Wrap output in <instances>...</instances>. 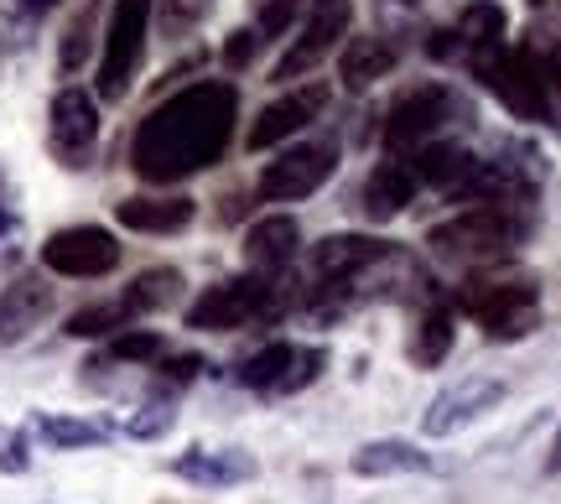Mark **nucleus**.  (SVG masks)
<instances>
[{
	"instance_id": "obj_12",
	"label": "nucleus",
	"mask_w": 561,
	"mask_h": 504,
	"mask_svg": "<svg viewBox=\"0 0 561 504\" xmlns=\"http://www.w3.org/2000/svg\"><path fill=\"white\" fill-rule=\"evenodd\" d=\"M47 141H53V157L62 167H89L94 157V146H100V110H94V94H83V89H58V100H53V115H47Z\"/></svg>"
},
{
	"instance_id": "obj_38",
	"label": "nucleus",
	"mask_w": 561,
	"mask_h": 504,
	"mask_svg": "<svg viewBox=\"0 0 561 504\" xmlns=\"http://www.w3.org/2000/svg\"><path fill=\"white\" fill-rule=\"evenodd\" d=\"M21 11H26V16H42V11H53V5H58V0H16Z\"/></svg>"
},
{
	"instance_id": "obj_17",
	"label": "nucleus",
	"mask_w": 561,
	"mask_h": 504,
	"mask_svg": "<svg viewBox=\"0 0 561 504\" xmlns=\"http://www.w3.org/2000/svg\"><path fill=\"white\" fill-rule=\"evenodd\" d=\"M172 473L198 489H234V484H250L261 473V463L244 447H187V453L172 458Z\"/></svg>"
},
{
	"instance_id": "obj_20",
	"label": "nucleus",
	"mask_w": 561,
	"mask_h": 504,
	"mask_svg": "<svg viewBox=\"0 0 561 504\" xmlns=\"http://www.w3.org/2000/svg\"><path fill=\"white\" fill-rule=\"evenodd\" d=\"M297 244H301V229L291 214H271V219L250 224L244 234V261L255 276H280L286 265L297 261Z\"/></svg>"
},
{
	"instance_id": "obj_8",
	"label": "nucleus",
	"mask_w": 561,
	"mask_h": 504,
	"mask_svg": "<svg viewBox=\"0 0 561 504\" xmlns=\"http://www.w3.org/2000/svg\"><path fill=\"white\" fill-rule=\"evenodd\" d=\"M504 26H510V16H504L500 0H473V5H462V16L447 32H432L426 53L437 62H462V68L479 73L483 62L504 47Z\"/></svg>"
},
{
	"instance_id": "obj_33",
	"label": "nucleus",
	"mask_w": 561,
	"mask_h": 504,
	"mask_svg": "<svg viewBox=\"0 0 561 504\" xmlns=\"http://www.w3.org/2000/svg\"><path fill=\"white\" fill-rule=\"evenodd\" d=\"M208 5H214V0H157L161 26H167V32H187V26H198V21L208 16Z\"/></svg>"
},
{
	"instance_id": "obj_18",
	"label": "nucleus",
	"mask_w": 561,
	"mask_h": 504,
	"mask_svg": "<svg viewBox=\"0 0 561 504\" xmlns=\"http://www.w3.org/2000/svg\"><path fill=\"white\" fill-rule=\"evenodd\" d=\"M416 187H421V177H416V167H411V157H390V162H380L375 172H369V182H364V193H359L364 219H375V224L401 219V208H411Z\"/></svg>"
},
{
	"instance_id": "obj_9",
	"label": "nucleus",
	"mask_w": 561,
	"mask_h": 504,
	"mask_svg": "<svg viewBox=\"0 0 561 504\" xmlns=\"http://www.w3.org/2000/svg\"><path fill=\"white\" fill-rule=\"evenodd\" d=\"M322 364H328V354L312 343H265L261 354H250L240 364L234 380L244 390H261V396H297L322 375Z\"/></svg>"
},
{
	"instance_id": "obj_19",
	"label": "nucleus",
	"mask_w": 561,
	"mask_h": 504,
	"mask_svg": "<svg viewBox=\"0 0 561 504\" xmlns=\"http://www.w3.org/2000/svg\"><path fill=\"white\" fill-rule=\"evenodd\" d=\"M47 318H53V286L42 276H16L0 291V343H21Z\"/></svg>"
},
{
	"instance_id": "obj_32",
	"label": "nucleus",
	"mask_w": 561,
	"mask_h": 504,
	"mask_svg": "<svg viewBox=\"0 0 561 504\" xmlns=\"http://www.w3.org/2000/svg\"><path fill=\"white\" fill-rule=\"evenodd\" d=\"M541 73H546V125L561 130V42L541 47Z\"/></svg>"
},
{
	"instance_id": "obj_5",
	"label": "nucleus",
	"mask_w": 561,
	"mask_h": 504,
	"mask_svg": "<svg viewBox=\"0 0 561 504\" xmlns=\"http://www.w3.org/2000/svg\"><path fill=\"white\" fill-rule=\"evenodd\" d=\"M276 312V276H234V282H214L198 302L187 307V328L203 333H234Z\"/></svg>"
},
{
	"instance_id": "obj_1",
	"label": "nucleus",
	"mask_w": 561,
	"mask_h": 504,
	"mask_svg": "<svg viewBox=\"0 0 561 504\" xmlns=\"http://www.w3.org/2000/svg\"><path fill=\"white\" fill-rule=\"evenodd\" d=\"M234 121H240V89L224 79H203L161 100L130 136L136 177L151 187H172L193 172H208L229 151Z\"/></svg>"
},
{
	"instance_id": "obj_14",
	"label": "nucleus",
	"mask_w": 561,
	"mask_h": 504,
	"mask_svg": "<svg viewBox=\"0 0 561 504\" xmlns=\"http://www.w3.org/2000/svg\"><path fill=\"white\" fill-rule=\"evenodd\" d=\"M333 172H339V146L333 141L291 146V151H280L276 162L261 172V198H271V203L307 198V193H318Z\"/></svg>"
},
{
	"instance_id": "obj_10",
	"label": "nucleus",
	"mask_w": 561,
	"mask_h": 504,
	"mask_svg": "<svg viewBox=\"0 0 561 504\" xmlns=\"http://www.w3.org/2000/svg\"><path fill=\"white\" fill-rule=\"evenodd\" d=\"M42 265L53 276L94 282V276H110L121 265V240L110 229H100V224H73V229H58L53 240L42 244Z\"/></svg>"
},
{
	"instance_id": "obj_11",
	"label": "nucleus",
	"mask_w": 561,
	"mask_h": 504,
	"mask_svg": "<svg viewBox=\"0 0 561 504\" xmlns=\"http://www.w3.org/2000/svg\"><path fill=\"white\" fill-rule=\"evenodd\" d=\"M348 26H354V0H307L301 37L280 53L276 79H301V73H312V68L339 47V37H348Z\"/></svg>"
},
{
	"instance_id": "obj_37",
	"label": "nucleus",
	"mask_w": 561,
	"mask_h": 504,
	"mask_svg": "<svg viewBox=\"0 0 561 504\" xmlns=\"http://www.w3.org/2000/svg\"><path fill=\"white\" fill-rule=\"evenodd\" d=\"M5 229H16V214H11V203H5V187H0V234Z\"/></svg>"
},
{
	"instance_id": "obj_4",
	"label": "nucleus",
	"mask_w": 561,
	"mask_h": 504,
	"mask_svg": "<svg viewBox=\"0 0 561 504\" xmlns=\"http://www.w3.org/2000/svg\"><path fill=\"white\" fill-rule=\"evenodd\" d=\"M146 32H151V0H115L110 5V26H104V53H100V100L121 104L146 58Z\"/></svg>"
},
{
	"instance_id": "obj_7",
	"label": "nucleus",
	"mask_w": 561,
	"mask_h": 504,
	"mask_svg": "<svg viewBox=\"0 0 561 504\" xmlns=\"http://www.w3.org/2000/svg\"><path fill=\"white\" fill-rule=\"evenodd\" d=\"M479 83L515 115V121H546V73H541V47H510L504 42L494 58L479 68Z\"/></svg>"
},
{
	"instance_id": "obj_15",
	"label": "nucleus",
	"mask_w": 561,
	"mask_h": 504,
	"mask_svg": "<svg viewBox=\"0 0 561 504\" xmlns=\"http://www.w3.org/2000/svg\"><path fill=\"white\" fill-rule=\"evenodd\" d=\"M500 401H504V380H494V375H468V380L447 385L437 401L426 405L421 432H426V437H458L462 426H473L483 411H494Z\"/></svg>"
},
{
	"instance_id": "obj_30",
	"label": "nucleus",
	"mask_w": 561,
	"mask_h": 504,
	"mask_svg": "<svg viewBox=\"0 0 561 504\" xmlns=\"http://www.w3.org/2000/svg\"><path fill=\"white\" fill-rule=\"evenodd\" d=\"M172 422H178V411H172L167 401H146L125 416V432L140 437V443H151V437H161V432H172Z\"/></svg>"
},
{
	"instance_id": "obj_16",
	"label": "nucleus",
	"mask_w": 561,
	"mask_h": 504,
	"mask_svg": "<svg viewBox=\"0 0 561 504\" xmlns=\"http://www.w3.org/2000/svg\"><path fill=\"white\" fill-rule=\"evenodd\" d=\"M322 110H328V89L322 83H307V89H291V94H280L276 104H265L261 121L250 125V151H271L276 141H286V136H297V130H307V125L318 121Z\"/></svg>"
},
{
	"instance_id": "obj_35",
	"label": "nucleus",
	"mask_w": 561,
	"mask_h": 504,
	"mask_svg": "<svg viewBox=\"0 0 561 504\" xmlns=\"http://www.w3.org/2000/svg\"><path fill=\"white\" fill-rule=\"evenodd\" d=\"M265 42L255 37V26H240V32H234V37L224 42V62H229V68H250V62H255V53H261Z\"/></svg>"
},
{
	"instance_id": "obj_28",
	"label": "nucleus",
	"mask_w": 561,
	"mask_h": 504,
	"mask_svg": "<svg viewBox=\"0 0 561 504\" xmlns=\"http://www.w3.org/2000/svg\"><path fill=\"white\" fill-rule=\"evenodd\" d=\"M130 318H136V312H130V302H125V297H115V302L79 307V312L68 318V333H73V339H104V333H121Z\"/></svg>"
},
{
	"instance_id": "obj_13",
	"label": "nucleus",
	"mask_w": 561,
	"mask_h": 504,
	"mask_svg": "<svg viewBox=\"0 0 561 504\" xmlns=\"http://www.w3.org/2000/svg\"><path fill=\"white\" fill-rule=\"evenodd\" d=\"M385 244L390 240H369V234H328V240H318L312 261H307V291H312V302H339L348 276L364 271Z\"/></svg>"
},
{
	"instance_id": "obj_25",
	"label": "nucleus",
	"mask_w": 561,
	"mask_h": 504,
	"mask_svg": "<svg viewBox=\"0 0 561 504\" xmlns=\"http://www.w3.org/2000/svg\"><path fill=\"white\" fill-rule=\"evenodd\" d=\"M390 68H396V47H390V42L385 37H354L339 58V79H343L348 94H359V89H369V83H380Z\"/></svg>"
},
{
	"instance_id": "obj_26",
	"label": "nucleus",
	"mask_w": 561,
	"mask_h": 504,
	"mask_svg": "<svg viewBox=\"0 0 561 504\" xmlns=\"http://www.w3.org/2000/svg\"><path fill=\"white\" fill-rule=\"evenodd\" d=\"M182 291V276L172 271V265H157V271H140L136 282H130V291H125V302H130V312H161V307H172Z\"/></svg>"
},
{
	"instance_id": "obj_31",
	"label": "nucleus",
	"mask_w": 561,
	"mask_h": 504,
	"mask_svg": "<svg viewBox=\"0 0 561 504\" xmlns=\"http://www.w3.org/2000/svg\"><path fill=\"white\" fill-rule=\"evenodd\" d=\"M307 5V0H255V37L261 42H276L291 21H297V11Z\"/></svg>"
},
{
	"instance_id": "obj_29",
	"label": "nucleus",
	"mask_w": 561,
	"mask_h": 504,
	"mask_svg": "<svg viewBox=\"0 0 561 504\" xmlns=\"http://www.w3.org/2000/svg\"><path fill=\"white\" fill-rule=\"evenodd\" d=\"M161 333H151V328H130V333H115L110 339V348H104V364H151V359H161Z\"/></svg>"
},
{
	"instance_id": "obj_21",
	"label": "nucleus",
	"mask_w": 561,
	"mask_h": 504,
	"mask_svg": "<svg viewBox=\"0 0 561 504\" xmlns=\"http://www.w3.org/2000/svg\"><path fill=\"white\" fill-rule=\"evenodd\" d=\"M411 167H416V177L426 182V187H437V193H447V198H458L468 172L479 167V157L458 141H426V146L411 151Z\"/></svg>"
},
{
	"instance_id": "obj_23",
	"label": "nucleus",
	"mask_w": 561,
	"mask_h": 504,
	"mask_svg": "<svg viewBox=\"0 0 561 504\" xmlns=\"http://www.w3.org/2000/svg\"><path fill=\"white\" fill-rule=\"evenodd\" d=\"M354 473L359 479H396V473H432V458L416 443L401 437H380V443H364L354 453Z\"/></svg>"
},
{
	"instance_id": "obj_34",
	"label": "nucleus",
	"mask_w": 561,
	"mask_h": 504,
	"mask_svg": "<svg viewBox=\"0 0 561 504\" xmlns=\"http://www.w3.org/2000/svg\"><path fill=\"white\" fill-rule=\"evenodd\" d=\"M32 463V443L21 426H0V473H26Z\"/></svg>"
},
{
	"instance_id": "obj_6",
	"label": "nucleus",
	"mask_w": 561,
	"mask_h": 504,
	"mask_svg": "<svg viewBox=\"0 0 561 504\" xmlns=\"http://www.w3.org/2000/svg\"><path fill=\"white\" fill-rule=\"evenodd\" d=\"M462 115H468V110H462V100L447 83H421V89H411V94H401V100L390 104L385 141H390L396 157H411L416 146L442 141V130L453 121H462Z\"/></svg>"
},
{
	"instance_id": "obj_40",
	"label": "nucleus",
	"mask_w": 561,
	"mask_h": 504,
	"mask_svg": "<svg viewBox=\"0 0 561 504\" xmlns=\"http://www.w3.org/2000/svg\"><path fill=\"white\" fill-rule=\"evenodd\" d=\"M405 5H416V0H405Z\"/></svg>"
},
{
	"instance_id": "obj_24",
	"label": "nucleus",
	"mask_w": 561,
	"mask_h": 504,
	"mask_svg": "<svg viewBox=\"0 0 561 504\" xmlns=\"http://www.w3.org/2000/svg\"><path fill=\"white\" fill-rule=\"evenodd\" d=\"M193 198H125L115 208V219L125 229H136V234H178L193 224Z\"/></svg>"
},
{
	"instance_id": "obj_2",
	"label": "nucleus",
	"mask_w": 561,
	"mask_h": 504,
	"mask_svg": "<svg viewBox=\"0 0 561 504\" xmlns=\"http://www.w3.org/2000/svg\"><path fill=\"white\" fill-rule=\"evenodd\" d=\"M530 234V214L515 208V203H479L458 219H447L432 229V250L442 261H458V265H489L504 261L515 244H525Z\"/></svg>"
},
{
	"instance_id": "obj_22",
	"label": "nucleus",
	"mask_w": 561,
	"mask_h": 504,
	"mask_svg": "<svg viewBox=\"0 0 561 504\" xmlns=\"http://www.w3.org/2000/svg\"><path fill=\"white\" fill-rule=\"evenodd\" d=\"M453 343H458V312L447 302H426V312L411 328V364L416 369H437L453 354Z\"/></svg>"
},
{
	"instance_id": "obj_27",
	"label": "nucleus",
	"mask_w": 561,
	"mask_h": 504,
	"mask_svg": "<svg viewBox=\"0 0 561 504\" xmlns=\"http://www.w3.org/2000/svg\"><path fill=\"white\" fill-rule=\"evenodd\" d=\"M32 432H37L47 447H100L104 437H110V426H100V422H79V416H37L32 422Z\"/></svg>"
},
{
	"instance_id": "obj_36",
	"label": "nucleus",
	"mask_w": 561,
	"mask_h": 504,
	"mask_svg": "<svg viewBox=\"0 0 561 504\" xmlns=\"http://www.w3.org/2000/svg\"><path fill=\"white\" fill-rule=\"evenodd\" d=\"M198 369H203L198 354H178V359H161V380L187 385V380H198Z\"/></svg>"
},
{
	"instance_id": "obj_39",
	"label": "nucleus",
	"mask_w": 561,
	"mask_h": 504,
	"mask_svg": "<svg viewBox=\"0 0 561 504\" xmlns=\"http://www.w3.org/2000/svg\"><path fill=\"white\" fill-rule=\"evenodd\" d=\"M546 473H561V432H557V447H551V463H546Z\"/></svg>"
},
{
	"instance_id": "obj_3",
	"label": "nucleus",
	"mask_w": 561,
	"mask_h": 504,
	"mask_svg": "<svg viewBox=\"0 0 561 504\" xmlns=\"http://www.w3.org/2000/svg\"><path fill=\"white\" fill-rule=\"evenodd\" d=\"M462 312L483 328V339H494V343L530 339L541 328V286L530 282V276L473 282V286H462Z\"/></svg>"
}]
</instances>
